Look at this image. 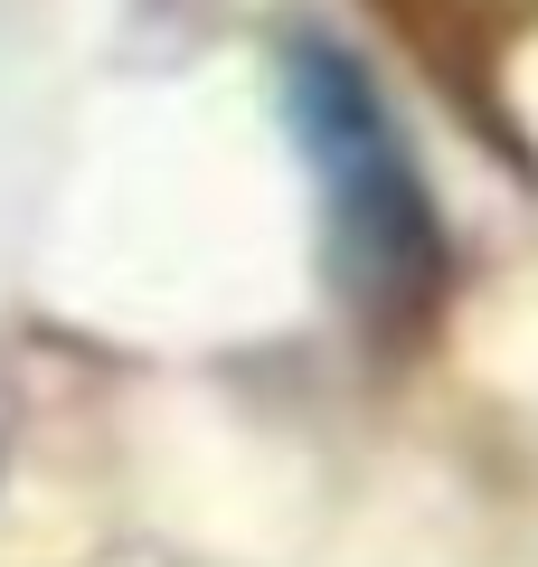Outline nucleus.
<instances>
[{
	"mask_svg": "<svg viewBox=\"0 0 538 567\" xmlns=\"http://www.w3.org/2000/svg\"><path fill=\"white\" fill-rule=\"evenodd\" d=\"M0 454H10V406H0Z\"/></svg>",
	"mask_w": 538,
	"mask_h": 567,
	"instance_id": "f03ea898",
	"label": "nucleus"
},
{
	"mask_svg": "<svg viewBox=\"0 0 538 567\" xmlns=\"http://www.w3.org/2000/svg\"><path fill=\"white\" fill-rule=\"evenodd\" d=\"M275 85H283L293 162L312 171L321 256H331L340 293L369 303V312L416 303L425 275H435V199H425V181H416V152H406L387 95L359 76V58L331 48V39H283Z\"/></svg>",
	"mask_w": 538,
	"mask_h": 567,
	"instance_id": "f257e3e1",
	"label": "nucleus"
}]
</instances>
